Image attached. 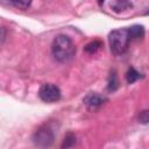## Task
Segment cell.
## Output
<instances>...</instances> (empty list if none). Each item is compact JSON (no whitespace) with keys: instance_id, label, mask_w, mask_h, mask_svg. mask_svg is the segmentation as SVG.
Segmentation results:
<instances>
[{"instance_id":"6da1fadb","label":"cell","mask_w":149,"mask_h":149,"mask_svg":"<svg viewBox=\"0 0 149 149\" xmlns=\"http://www.w3.org/2000/svg\"><path fill=\"white\" fill-rule=\"evenodd\" d=\"M51 52L56 61L65 63L76 54V47L72 40L66 35H57L51 44Z\"/></svg>"},{"instance_id":"7a4b0ae2","label":"cell","mask_w":149,"mask_h":149,"mask_svg":"<svg viewBox=\"0 0 149 149\" xmlns=\"http://www.w3.org/2000/svg\"><path fill=\"white\" fill-rule=\"evenodd\" d=\"M108 41H109V47L111 50L114 55H122L126 52L130 40L128 28H122V29H115L112 30L108 35Z\"/></svg>"},{"instance_id":"3957f363","label":"cell","mask_w":149,"mask_h":149,"mask_svg":"<svg viewBox=\"0 0 149 149\" xmlns=\"http://www.w3.org/2000/svg\"><path fill=\"white\" fill-rule=\"evenodd\" d=\"M55 139V133L52 130V128L50 126H43L41 128H38L34 136H33V141L36 146L38 147H49L51 146V143L54 142Z\"/></svg>"},{"instance_id":"277c9868","label":"cell","mask_w":149,"mask_h":149,"mask_svg":"<svg viewBox=\"0 0 149 149\" xmlns=\"http://www.w3.org/2000/svg\"><path fill=\"white\" fill-rule=\"evenodd\" d=\"M38 97L44 102H56L61 99V90L54 84H43L40 87Z\"/></svg>"},{"instance_id":"5b68a950","label":"cell","mask_w":149,"mask_h":149,"mask_svg":"<svg viewBox=\"0 0 149 149\" xmlns=\"http://www.w3.org/2000/svg\"><path fill=\"white\" fill-rule=\"evenodd\" d=\"M105 101H106V98L98 93H88L84 98V104L87 106L88 109H95L100 107Z\"/></svg>"},{"instance_id":"8992f818","label":"cell","mask_w":149,"mask_h":149,"mask_svg":"<svg viewBox=\"0 0 149 149\" xmlns=\"http://www.w3.org/2000/svg\"><path fill=\"white\" fill-rule=\"evenodd\" d=\"M109 6H111L112 10L120 13V12H125L127 9H130L133 7V3L129 0H111Z\"/></svg>"},{"instance_id":"52a82bcc","label":"cell","mask_w":149,"mask_h":149,"mask_svg":"<svg viewBox=\"0 0 149 149\" xmlns=\"http://www.w3.org/2000/svg\"><path fill=\"white\" fill-rule=\"evenodd\" d=\"M128 31H129V36H130V40H137V38H141L143 37L144 35V28L143 26H140V24H135V26H132L128 28Z\"/></svg>"},{"instance_id":"ba28073f","label":"cell","mask_w":149,"mask_h":149,"mask_svg":"<svg viewBox=\"0 0 149 149\" xmlns=\"http://www.w3.org/2000/svg\"><path fill=\"white\" fill-rule=\"evenodd\" d=\"M101 47H102V43H101L100 41H93V42L88 43V44L85 47V51L88 52V54H94V52H97Z\"/></svg>"},{"instance_id":"9c48e42d","label":"cell","mask_w":149,"mask_h":149,"mask_svg":"<svg viewBox=\"0 0 149 149\" xmlns=\"http://www.w3.org/2000/svg\"><path fill=\"white\" fill-rule=\"evenodd\" d=\"M8 1L10 5H13L14 7L20 8V9H26L31 3V0H8Z\"/></svg>"},{"instance_id":"30bf717a","label":"cell","mask_w":149,"mask_h":149,"mask_svg":"<svg viewBox=\"0 0 149 149\" xmlns=\"http://www.w3.org/2000/svg\"><path fill=\"white\" fill-rule=\"evenodd\" d=\"M127 81L129 83V84H133V83H135L137 79H140L141 78V74L135 70V69H133V68H130L129 70H128V72H127Z\"/></svg>"},{"instance_id":"8fae6325","label":"cell","mask_w":149,"mask_h":149,"mask_svg":"<svg viewBox=\"0 0 149 149\" xmlns=\"http://www.w3.org/2000/svg\"><path fill=\"white\" fill-rule=\"evenodd\" d=\"M118 88V79H116V74L113 71L109 76V80H108V90L109 91H115Z\"/></svg>"},{"instance_id":"7c38bea8","label":"cell","mask_w":149,"mask_h":149,"mask_svg":"<svg viewBox=\"0 0 149 149\" xmlns=\"http://www.w3.org/2000/svg\"><path fill=\"white\" fill-rule=\"evenodd\" d=\"M74 142H76V136L73 135V134H68L66 136H65V139H64V142H63V144H62V147L64 148H68V147H71V146H73L74 144Z\"/></svg>"},{"instance_id":"4fadbf2b","label":"cell","mask_w":149,"mask_h":149,"mask_svg":"<svg viewBox=\"0 0 149 149\" xmlns=\"http://www.w3.org/2000/svg\"><path fill=\"white\" fill-rule=\"evenodd\" d=\"M139 121L141 123H149V109L142 111L139 114Z\"/></svg>"}]
</instances>
